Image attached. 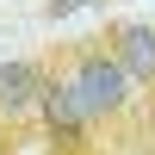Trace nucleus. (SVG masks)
<instances>
[{
    "label": "nucleus",
    "instance_id": "2",
    "mask_svg": "<svg viewBox=\"0 0 155 155\" xmlns=\"http://www.w3.org/2000/svg\"><path fill=\"white\" fill-rule=\"evenodd\" d=\"M106 44H112V56L124 62V74L137 87H155V25H118Z\"/></svg>",
    "mask_w": 155,
    "mask_h": 155
},
{
    "label": "nucleus",
    "instance_id": "1",
    "mask_svg": "<svg viewBox=\"0 0 155 155\" xmlns=\"http://www.w3.org/2000/svg\"><path fill=\"white\" fill-rule=\"evenodd\" d=\"M50 68L68 81V93L87 106V118H93V124L118 130V124L130 118V106H137V81L124 74V62L112 56V44H106V37H87V44L62 50Z\"/></svg>",
    "mask_w": 155,
    "mask_h": 155
},
{
    "label": "nucleus",
    "instance_id": "4",
    "mask_svg": "<svg viewBox=\"0 0 155 155\" xmlns=\"http://www.w3.org/2000/svg\"><path fill=\"white\" fill-rule=\"evenodd\" d=\"M81 6H99V0H50V19H68V12H81Z\"/></svg>",
    "mask_w": 155,
    "mask_h": 155
},
{
    "label": "nucleus",
    "instance_id": "3",
    "mask_svg": "<svg viewBox=\"0 0 155 155\" xmlns=\"http://www.w3.org/2000/svg\"><path fill=\"white\" fill-rule=\"evenodd\" d=\"M37 87H44V62H0V118L37 112Z\"/></svg>",
    "mask_w": 155,
    "mask_h": 155
}]
</instances>
